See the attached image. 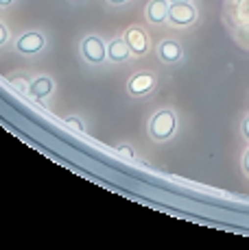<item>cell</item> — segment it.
I'll list each match as a JSON object with an SVG mask.
<instances>
[{
    "mask_svg": "<svg viewBox=\"0 0 249 250\" xmlns=\"http://www.w3.org/2000/svg\"><path fill=\"white\" fill-rule=\"evenodd\" d=\"M169 2L171 4H173V2H193V0H169Z\"/></svg>",
    "mask_w": 249,
    "mask_h": 250,
    "instance_id": "18",
    "label": "cell"
},
{
    "mask_svg": "<svg viewBox=\"0 0 249 250\" xmlns=\"http://www.w3.org/2000/svg\"><path fill=\"white\" fill-rule=\"evenodd\" d=\"M169 7L171 2L169 0H151L149 4H147V20H149L151 24H162L169 20Z\"/></svg>",
    "mask_w": 249,
    "mask_h": 250,
    "instance_id": "6",
    "label": "cell"
},
{
    "mask_svg": "<svg viewBox=\"0 0 249 250\" xmlns=\"http://www.w3.org/2000/svg\"><path fill=\"white\" fill-rule=\"evenodd\" d=\"M243 133H245V137L249 139V118L245 120V122H243Z\"/></svg>",
    "mask_w": 249,
    "mask_h": 250,
    "instance_id": "13",
    "label": "cell"
},
{
    "mask_svg": "<svg viewBox=\"0 0 249 250\" xmlns=\"http://www.w3.org/2000/svg\"><path fill=\"white\" fill-rule=\"evenodd\" d=\"M107 57L114 63H123V61H127L131 57V48L124 40H112L107 44Z\"/></svg>",
    "mask_w": 249,
    "mask_h": 250,
    "instance_id": "9",
    "label": "cell"
},
{
    "mask_svg": "<svg viewBox=\"0 0 249 250\" xmlns=\"http://www.w3.org/2000/svg\"><path fill=\"white\" fill-rule=\"evenodd\" d=\"M153 87H155L153 74H136V76H131L127 83V89L131 96H145V94H149Z\"/></svg>",
    "mask_w": 249,
    "mask_h": 250,
    "instance_id": "7",
    "label": "cell"
},
{
    "mask_svg": "<svg viewBox=\"0 0 249 250\" xmlns=\"http://www.w3.org/2000/svg\"><path fill=\"white\" fill-rule=\"evenodd\" d=\"M157 55L164 63H177L181 59V46L175 40H164L157 46Z\"/></svg>",
    "mask_w": 249,
    "mask_h": 250,
    "instance_id": "8",
    "label": "cell"
},
{
    "mask_svg": "<svg viewBox=\"0 0 249 250\" xmlns=\"http://www.w3.org/2000/svg\"><path fill=\"white\" fill-rule=\"evenodd\" d=\"M243 163H245V172L249 174V150L245 152V161H243Z\"/></svg>",
    "mask_w": 249,
    "mask_h": 250,
    "instance_id": "14",
    "label": "cell"
},
{
    "mask_svg": "<svg viewBox=\"0 0 249 250\" xmlns=\"http://www.w3.org/2000/svg\"><path fill=\"white\" fill-rule=\"evenodd\" d=\"M118 150H121L123 155H129V150H131V148H129V146H121V148H118Z\"/></svg>",
    "mask_w": 249,
    "mask_h": 250,
    "instance_id": "16",
    "label": "cell"
},
{
    "mask_svg": "<svg viewBox=\"0 0 249 250\" xmlns=\"http://www.w3.org/2000/svg\"><path fill=\"white\" fill-rule=\"evenodd\" d=\"M66 126H70V128H73V131H76V133H83V131H85L83 122H81V120H76V118H68V120H66Z\"/></svg>",
    "mask_w": 249,
    "mask_h": 250,
    "instance_id": "11",
    "label": "cell"
},
{
    "mask_svg": "<svg viewBox=\"0 0 249 250\" xmlns=\"http://www.w3.org/2000/svg\"><path fill=\"white\" fill-rule=\"evenodd\" d=\"M123 40L129 44L133 55H145V52L149 50V37H147V33L142 31L140 26H129L127 31H124Z\"/></svg>",
    "mask_w": 249,
    "mask_h": 250,
    "instance_id": "4",
    "label": "cell"
},
{
    "mask_svg": "<svg viewBox=\"0 0 249 250\" xmlns=\"http://www.w3.org/2000/svg\"><path fill=\"white\" fill-rule=\"evenodd\" d=\"M149 131L155 139H169L175 133V115L171 111H160L153 115Z\"/></svg>",
    "mask_w": 249,
    "mask_h": 250,
    "instance_id": "3",
    "label": "cell"
},
{
    "mask_svg": "<svg viewBox=\"0 0 249 250\" xmlns=\"http://www.w3.org/2000/svg\"><path fill=\"white\" fill-rule=\"evenodd\" d=\"M44 46H46L44 35H42V33H37V31L25 33V35L16 42L18 52H22V55H37V52H40Z\"/></svg>",
    "mask_w": 249,
    "mask_h": 250,
    "instance_id": "5",
    "label": "cell"
},
{
    "mask_svg": "<svg viewBox=\"0 0 249 250\" xmlns=\"http://www.w3.org/2000/svg\"><path fill=\"white\" fill-rule=\"evenodd\" d=\"M109 4H124V2H129V0H107Z\"/></svg>",
    "mask_w": 249,
    "mask_h": 250,
    "instance_id": "15",
    "label": "cell"
},
{
    "mask_svg": "<svg viewBox=\"0 0 249 250\" xmlns=\"http://www.w3.org/2000/svg\"><path fill=\"white\" fill-rule=\"evenodd\" d=\"M28 91H31V96H35V98H46V96L52 91V81L49 76H40V79H35L31 83Z\"/></svg>",
    "mask_w": 249,
    "mask_h": 250,
    "instance_id": "10",
    "label": "cell"
},
{
    "mask_svg": "<svg viewBox=\"0 0 249 250\" xmlns=\"http://www.w3.org/2000/svg\"><path fill=\"white\" fill-rule=\"evenodd\" d=\"M9 4H13V0H0V7H9Z\"/></svg>",
    "mask_w": 249,
    "mask_h": 250,
    "instance_id": "17",
    "label": "cell"
},
{
    "mask_svg": "<svg viewBox=\"0 0 249 250\" xmlns=\"http://www.w3.org/2000/svg\"><path fill=\"white\" fill-rule=\"evenodd\" d=\"M7 40H9V31H7V26L0 22V46L7 44Z\"/></svg>",
    "mask_w": 249,
    "mask_h": 250,
    "instance_id": "12",
    "label": "cell"
},
{
    "mask_svg": "<svg viewBox=\"0 0 249 250\" xmlns=\"http://www.w3.org/2000/svg\"><path fill=\"white\" fill-rule=\"evenodd\" d=\"M197 20V9L190 2H173L169 7V22L173 26H190Z\"/></svg>",
    "mask_w": 249,
    "mask_h": 250,
    "instance_id": "2",
    "label": "cell"
},
{
    "mask_svg": "<svg viewBox=\"0 0 249 250\" xmlns=\"http://www.w3.org/2000/svg\"><path fill=\"white\" fill-rule=\"evenodd\" d=\"M81 55H83V59L88 61V63L99 65V63H103L105 57H107V46L103 44L100 37L88 35L83 42H81Z\"/></svg>",
    "mask_w": 249,
    "mask_h": 250,
    "instance_id": "1",
    "label": "cell"
}]
</instances>
